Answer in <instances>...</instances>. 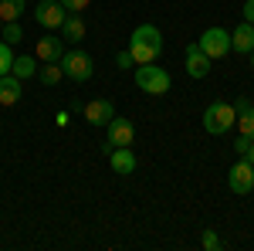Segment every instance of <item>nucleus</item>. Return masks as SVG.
Returning a JSON list of instances; mask_svg holds the SVG:
<instances>
[{"label": "nucleus", "instance_id": "obj_15", "mask_svg": "<svg viewBox=\"0 0 254 251\" xmlns=\"http://www.w3.org/2000/svg\"><path fill=\"white\" fill-rule=\"evenodd\" d=\"M109 163H112V170L116 173H132L136 170V153H132V146H116L112 153H109Z\"/></svg>", "mask_w": 254, "mask_h": 251}, {"label": "nucleus", "instance_id": "obj_13", "mask_svg": "<svg viewBox=\"0 0 254 251\" xmlns=\"http://www.w3.org/2000/svg\"><path fill=\"white\" fill-rule=\"evenodd\" d=\"M234 109H237V119H234V126L241 129V136H248V139H254V105L248 102V98L241 95L234 102Z\"/></svg>", "mask_w": 254, "mask_h": 251}, {"label": "nucleus", "instance_id": "obj_22", "mask_svg": "<svg viewBox=\"0 0 254 251\" xmlns=\"http://www.w3.org/2000/svg\"><path fill=\"white\" fill-rule=\"evenodd\" d=\"M88 3H92V0H61V7H64L68 14H81Z\"/></svg>", "mask_w": 254, "mask_h": 251}, {"label": "nucleus", "instance_id": "obj_28", "mask_svg": "<svg viewBox=\"0 0 254 251\" xmlns=\"http://www.w3.org/2000/svg\"><path fill=\"white\" fill-rule=\"evenodd\" d=\"M251 65H254V48H251Z\"/></svg>", "mask_w": 254, "mask_h": 251}, {"label": "nucleus", "instance_id": "obj_11", "mask_svg": "<svg viewBox=\"0 0 254 251\" xmlns=\"http://www.w3.org/2000/svg\"><path fill=\"white\" fill-rule=\"evenodd\" d=\"M81 112H85V119H88V126H109L112 116H116V105H112L109 98H92Z\"/></svg>", "mask_w": 254, "mask_h": 251}, {"label": "nucleus", "instance_id": "obj_6", "mask_svg": "<svg viewBox=\"0 0 254 251\" xmlns=\"http://www.w3.org/2000/svg\"><path fill=\"white\" fill-rule=\"evenodd\" d=\"M227 187H231L237 197H248V193L254 190V167L244 156H237V163L227 170Z\"/></svg>", "mask_w": 254, "mask_h": 251}, {"label": "nucleus", "instance_id": "obj_19", "mask_svg": "<svg viewBox=\"0 0 254 251\" xmlns=\"http://www.w3.org/2000/svg\"><path fill=\"white\" fill-rule=\"evenodd\" d=\"M24 10H27L24 0H0V20H3V24H7V20H20Z\"/></svg>", "mask_w": 254, "mask_h": 251}, {"label": "nucleus", "instance_id": "obj_29", "mask_svg": "<svg viewBox=\"0 0 254 251\" xmlns=\"http://www.w3.org/2000/svg\"><path fill=\"white\" fill-rule=\"evenodd\" d=\"M0 27H3V20H0Z\"/></svg>", "mask_w": 254, "mask_h": 251}, {"label": "nucleus", "instance_id": "obj_10", "mask_svg": "<svg viewBox=\"0 0 254 251\" xmlns=\"http://www.w3.org/2000/svg\"><path fill=\"white\" fill-rule=\"evenodd\" d=\"M183 58H187V75L190 78H207L210 75V58H207V55H203V48H200V44H187V55H183Z\"/></svg>", "mask_w": 254, "mask_h": 251}, {"label": "nucleus", "instance_id": "obj_14", "mask_svg": "<svg viewBox=\"0 0 254 251\" xmlns=\"http://www.w3.org/2000/svg\"><path fill=\"white\" fill-rule=\"evenodd\" d=\"M20 95H24V82L14 78L10 72L0 75V105H17Z\"/></svg>", "mask_w": 254, "mask_h": 251}, {"label": "nucleus", "instance_id": "obj_7", "mask_svg": "<svg viewBox=\"0 0 254 251\" xmlns=\"http://www.w3.org/2000/svg\"><path fill=\"white\" fill-rule=\"evenodd\" d=\"M64 17H68V10L61 7V0H41L38 7H34V20L44 31H61Z\"/></svg>", "mask_w": 254, "mask_h": 251}, {"label": "nucleus", "instance_id": "obj_4", "mask_svg": "<svg viewBox=\"0 0 254 251\" xmlns=\"http://www.w3.org/2000/svg\"><path fill=\"white\" fill-rule=\"evenodd\" d=\"M58 65H61V72H64V78H71V82H88V78L95 75V61L81 48L78 51H64Z\"/></svg>", "mask_w": 254, "mask_h": 251}, {"label": "nucleus", "instance_id": "obj_24", "mask_svg": "<svg viewBox=\"0 0 254 251\" xmlns=\"http://www.w3.org/2000/svg\"><path fill=\"white\" fill-rule=\"evenodd\" d=\"M203 248H207V251H217V248H220V238H217V231H203Z\"/></svg>", "mask_w": 254, "mask_h": 251}, {"label": "nucleus", "instance_id": "obj_2", "mask_svg": "<svg viewBox=\"0 0 254 251\" xmlns=\"http://www.w3.org/2000/svg\"><path fill=\"white\" fill-rule=\"evenodd\" d=\"M136 85L146 95H166L170 85H173V78H170V72H166L163 65L149 61V65H139L136 68Z\"/></svg>", "mask_w": 254, "mask_h": 251}, {"label": "nucleus", "instance_id": "obj_23", "mask_svg": "<svg viewBox=\"0 0 254 251\" xmlns=\"http://www.w3.org/2000/svg\"><path fill=\"white\" fill-rule=\"evenodd\" d=\"M132 65H136V61H132V55H129V51H119V55H116V68H122V72H129Z\"/></svg>", "mask_w": 254, "mask_h": 251}, {"label": "nucleus", "instance_id": "obj_18", "mask_svg": "<svg viewBox=\"0 0 254 251\" xmlns=\"http://www.w3.org/2000/svg\"><path fill=\"white\" fill-rule=\"evenodd\" d=\"M38 78L48 85V88H55L61 78H64V72H61V65L58 61H41V68H38Z\"/></svg>", "mask_w": 254, "mask_h": 251}, {"label": "nucleus", "instance_id": "obj_26", "mask_svg": "<svg viewBox=\"0 0 254 251\" xmlns=\"http://www.w3.org/2000/svg\"><path fill=\"white\" fill-rule=\"evenodd\" d=\"M244 20H248V24H254V0H248V3H244Z\"/></svg>", "mask_w": 254, "mask_h": 251}, {"label": "nucleus", "instance_id": "obj_16", "mask_svg": "<svg viewBox=\"0 0 254 251\" xmlns=\"http://www.w3.org/2000/svg\"><path fill=\"white\" fill-rule=\"evenodd\" d=\"M38 58L34 55H14V65H10V75L20 78V82H27V78H34L38 75Z\"/></svg>", "mask_w": 254, "mask_h": 251}, {"label": "nucleus", "instance_id": "obj_21", "mask_svg": "<svg viewBox=\"0 0 254 251\" xmlns=\"http://www.w3.org/2000/svg\"><path fill=\"white\" fill-rule=\"evenodd\" d=\"M10 65H14V51H10V44L0 38V75H7L10 72Z\"/></svg>", "mask_w": 254, "mask_h": 251}, {"label": "nucleus", "instance_id": "obj_27", "mask_svg": "<svg viewBox=\"0 0 254 251\" xmlns=\"http://www.w3.org/2000/svg\"><path fill=\"white\" fill-rule=\"evenodd\" d=\"M244 160H248V163L254 167V139H251V146H248V153H244Z\"/></svg>", "mask_w": 254, "mask_h": 251}, {"label": "nucleus", "instance_id": "obj_9", "mask_svg": "<svg viewBox=\"0 0 254 251\" xmlns=\"http://www.w3.org/2000/svg\"><path fill=\"white\" fill-rule=\"evenodd\" d=\"M64 55V38L55 34V31H48L44 38H38V48H34V58L38 61H61Z\"/></svg>", "mask_w": 254, "mask_h": 251}, {"label": "nucleus", "instance_id": "obj_20", "mask_svg": "<svg viewBox=\"0 0 254 251\" xmlns=\"http://www.w3.org/2000/svg\"><path fill=\"white\" fill-rule=\"evenodd\" d=\"M0 38H3L7 44H10V48H14V44H20V41H24V27H20L17 20H7V24L0 27Z\"/></svg>", "mask_w": 254, "mask_h": 251}, {"label": "nucleus", "instance_id": "obj_3", "mask_svg": "<svg viewBox=\"0 0 254 251\" xmlns=\"http://www.w3.org/2000/svg\"><path fill=\"white\" fill-rule=\"evenodd\" d=\"M234 119H237V109L231 102H210L203 109V129L210 136H224L234 129Z\"/></svg>", "mask_w": 254, "mask_h": 251}, {"label": "nucleus", "instance_id": "obj_1", "mask_svg": "<svg viewBox=\"0 0 254 251\" xmlns=\"http://www.w3.org/2000/svg\"><path fill=\"white\" fill-rule=\"evenodd\" d=\"M136 65H149V61H159L163 55V34H159V27L153 24H139L136 31H132V38H129V48H126Z\"/></svg>", "mask_w": 254, "mask_h": 251}, {"label": "nucleus", "instance_id": "obj_17", "mask_svg": "<svg viewBox=\"0 0 254 251\" xmlns=\"http://www.w3.org/2000/svg\"><path fill=\"white\" fill-rule=\"evenodd\" d=\"M58 34L64 41H71V44H81V38H85V20H81V14H68Z\"/></svg>", "mask_w": 254, "mask_h": 251}, {"label": "nucleus", "instance_id": "obj_25", "mask_svg": "<svg viewBox=\"0 0 254 251\" xmlns=\"http://www.w3.org/2000/svg\"><path fill=\"white\" fill-rule=\"evenodd\" d=\"M248 146H251V139H248V136H237V139H234V153H237V156L248 153Z\"/></svg>", "mask_w": 254, "mask_h": 251}, {"label": "nucleus", "instance_id": "obj_12", "mask_svg": "<svg viewBox=\"0 0 254 251\" xmlns=\"http://www.w3.org/2000/svg\"><path fill=\"white\" fill-rule=\"evenodd\" d=\"M251 48H254V24L241 20L234 31H231V51H237V55H251Z\"/></svg>", "mask_w": 254, "mask_h": 251}, {"label": "nucleus", "instance_id": "obj_5", "mask_svg": "<svg viewBox=\"0 0 254 251\" xmlns=\"http://www.w3.org/2000/svg\"><path fill=\"white\" fill-rule=\"evenodd\" d=\"M196 44L203 48V55L210 61L224 58V55H231V31H224V27H207L200 38H196Z\"/></svg>", "mask_w": 254, "mask_h": 251}, {"label": "nucleus", "instance_id": "obj_8", "mask_svg": "<svg viewBox=\"0 0 254 251\" xmlns=\"http://www.w3.org/2000/svg\"><path fill=\"white\" fill-rule=\"evenodd\" d=\"M136 143V126L129 122V119H119V116H112V122H109V143L105 146H132Z\"/></svg>", "mask_w": 254, "mask_h": 251}]
</instances>
